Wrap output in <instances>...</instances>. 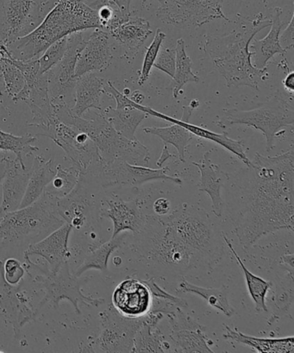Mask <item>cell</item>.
Here are the masks:
<instances>
[{"mask_svg": "<svg viewBox=\"0 0 294 353\" xmlns=\"http://www.w3.org/2000/svg\"><path fill=\"white\" fill-rule=\"evenodd\" d=\"M229 212L242 248L266 235L293 232L294 150L275 157L255 153L251 165L229 174Z\"/></svg>", "mask_w": 294, "mask_h": 353, "instance_id": "6da1fadb", "label": "cell"}, {"mask_svg": "<svg viewBox=\"0 0 294 353\" xmlns=\"http://www.w3.org/2000/svg\"><path fill=\"white\" fill-rule=\"evenodd\" d=\"M271 23V19L259 13L255 19L246 23L242 32L235 30L227 36H207V52L215 68L227 81L228 88L246 85L259 90L260 82L268 77V68L261 70L252 63L254 53L249 50V46L256 34Z\"/></svg>", "mask_w": 294, "mask_h": 353, "instance_id": "7a4b0ae2", "label": "cell"}, {"mask_svg": "<svg viewBox=\"0 0 294 353\" xmlns=\"http://www.w3.org/2000/svg\"><path fill=\"white\" fill-rule=\"evenodd\" d=\"M89 1L58 0L40 25L12 44H15L12 58L19 60L37 58L51 44L63 37L83 30L101 29L97 10L92 8Z\"/></svg>", "mask_w": 294, "mask_h": 353, "instance_id": "3957f363", "label": "cell"}, {"mask_svg": "<svg viewBox=\"0 0 294 353\" xmlns=\"http://www.w3.org/2000/svg\"><path fill=\"white\" fill-rule=\"evenodd\" d=\"M163 221L171 234L193 253L199 266L213 270L221 261L224 253L223 238L203 208L183 203Z\"/></svg>", "mask_w": 294, "mask_h": 353, "instance_id": "277c9868", "label": "cell"}, {"mask_svg": "<svg viewBox=\"0 0 294 353\" xmlns=\"http://www.w3.org/2000/svg\"><path fill=\"white\" fill-rule=\"evenodd\" d=\"M53 108L61 122L73 126L91 139L97 147L102 162L111 163L120 159L134 165L149 163V150L138 139H128L119 134L103 113L87 119L72 114L70 105L64 103L53 104Z\"/></svg>", "mask_w": 294, "mask_h": 353, "instance_id": "5b68a950", "label": "cell"}, {"mask_svg": "<svg viewBox=\"0 0 294 353\" xmlns=\"http://www.w3.org/2000/svg\"><path fill=\"white\" fill-rule=\"evenodd\" d=\"M133 236L132 250L146 263L178 274L199 267L193 253L171 234L159 216L147 215L143 229Z\"/></svg>", "mask_w": 294, "mask_h": 353, "instance_id": "8992f818", "label": "cell"}, {"mask_svg": "<svg viewBox=\"0 0 294 353\" xmlns=\"http://www.w3.org/2000/svg\"><path fill=\"white\" fill-rule=\"evenodd\" d=\"M56 199L43 193L28 207L6 212L0 219V249L9 245L33 242L63 225ZM34 242V243H35Z\"/></svg>", "mask_w": 294, "mask_h": 353, "instance_id": "52a82bcc", "label": "cell"}, {"mask_svg": "<svg viewBox=\"0 0 294 353\" xmlns=\"http://www.w3.org/2000/svg\"><path fill=\"white\" fill-rule=\"evenodd\" d=\"M293 105L286 101L282 92L275 95L258 108L242 110H225L217 125L227 129L235 125H244L261 131L266 139V152L275 148V140L285 133L293 134Z\"/></svg>", "mask_w": 294, "mask_h": 353, "instance_id": "ba28073f", "label": "cell"}, {"mask_svg": "<svg viewBox=\"0 0 294 353\" xmlns=\"http://www.w3.org/2000/svg\"><path fill=\"white\" fill-rule=\"evenodd\" d=\"M88 279L74 276L70 272V263L66 262L56 272H44V275L35 276L34 282L39 284L44 291L43 300L40 301L37 311L45 306L56 310L61 301H70L76 314H81L80 304L87 306L100 307L105 303L104 298H92L85 296L81 287L87 283Z\"/></svg>", "mask_w": 294, "mask_h": 353, "instance_id": "9c48e42d", "label": "cell"}, {"mask_svg": "<svg viewBox=\"0 0 294 353\" xmlns=\"http://www.w3.org/2000/svg\"><path fill=\"white\" fill-rule=\"evenodd\" d=\"M169 167L150 169L145 166L134 165L124 160H115L111 163L100 162L92 164L87 174L97 177L103 188L138 187L152 181H171L181 186L182 180L170 176L167 173Z\"/></svg>", "mask_w": 294, "mask_h": 353, "instance_id": "30bf717a", "label": "cell"}, {"mask_svg": "<svg viewBox=\"0 0 294 353\" xmlns=\"http://www.w3.org/2000/svg\"><path fill=\"white\" fill-rule=\"evenodd\" d=\"M156 15L160 21L174 26L200 27L216 19L231 20L224 15V0H156Z\"/></svg>", "mask_w": 294, "mask_h": 353, "instance_id": "8fae6325", "label": "cell"}, {"mask_svg": "<svg viewBox=\"0 0 294 353\" xmlns=\"http://www.w3.org/2000/svg\"><path fill=\"white\" fill-rule=\"evenodd\" d=\"M100 317L101 334L87 352H132L135 335L145 323V315L138 319L125 317L110 306Z\"/></svg>", "mask_w": 294, "mask_h": 353, "instance_id": "7c38bea8", "label": "cell"}, {"mask_svg": "<svg viewBox=\"0 0 294 353\" xmlns=\"http://www.w3.org/2000/svg\"><path fill=\"white\" fill-rule=\"evenodd\" d=\"M39 135L52 139L63 150L67 159L73 164L72 166L76 168L81 174H87L92 164L101 160L97 147L85 133L61 122L59 119L41 128Z\"/></svg>", "mask_w": 294, "mask_h": 353, "instance_id": "4fadbf2b", "label": "cell"}, {"mask_svg": "<svg viewBox=\"0 0 294 353\" xmlns=\"http://www.w3.org/2000/svg\"><path fill=\"white\" fill-rule=\"evenodd\" d=\"M85 42L87 40L84 39L82 32L67 36V48L63 59L47 72L50 95L53 104L64 103L68 105V99L72 97L77 82L75 68L78 54L83 50Z\"/></svg>", "mask_w": 294, "mask_h": 353, "instance_id": "5bb4252c", "label": "cell"}, {"mask_svg": "<svg viewBox=\"0 0 294 353\" xmlns=\"http://www.w3.org/2000/svg\"><path fill=\"white\" fill-rule=\"evenodd\" d=\"M41 0H0V41L9 47L40 19Z\"/></svg>", "mask_w": 294, "mask_h": 353, "instance_id": "9a60e30c", "label": "cell"}, {"mask_svg": "<svg viewBox=\"0 0 294 353\" xmlns=\"http://www.w3.org/2000/svg\"><path fill=\"white\" fill-rule=\"evenodd\" d=\"M56 210L65 222L77 230L87 228L96 221V216H100L94 196L89 192L85 174H81L70 194L57 200Z\"/></svg>", "mask_w": 294, "mask_h": 353, "instance_id": "2e32d148", "label": "cell"}, {"mask_svg": "<svg viewBox=\"0 0 294 353\" xmlns=\"http://www.w3.org/2000/svg\"><path fill=\"white\" fill-rule=\"evenodd\" d=\"M167 317L170 327L169 338L174 352H214L210 347L213 342L206 335V327L185 313L182 308L177 307Z\"/></svg>", "mask_w": 294, "mask_h": 353, "instance_id": "e0dca14e", "label": "cell"}, {"mask_svg": "<svg viewBox=\"0 0 294 353\" xmlns=\"http://www.w3.org/2000/svg\"><path fill=\"white\" fill-rule=\"evenodd\" d=\"M23 281L18 285H11L6 282L3 274V261L0 259V311L3 316L14 330V337L19 339L21 329L29 322L35 320L37 310L28 305V299L23 296Z\"/></svg>", "mask_w": 294, "mask_h": 353, "instance_id": "ac0fdd59", "label": "cell"}, {"mask_svg": "<svg viewBox=\"0 0 294 353\" xmlns=\"http://www.w3.org/2000/svg\"><path fill=\"white\" fill-rule=\"evenodd\" d=\"M14 102L23 101L32 112V123L29 126L39 129L58 121L51 101L47 73L40 74L35 80L26 81L25 87L12 99Z\"/></svg>", "mask_w": 294, "mask_h": 353, "instance_id": "d6986e66", "label": "cell"}, {"mask_svg": "<svg viewBox=\"0 0 294 353\" xmlns=\"http://www.w3.org/2000/svg\"><path fill=\"white\" fill-rule=\"evenodd\" d=\"M134 108L142 110V111L148 113L149 115L162 119L163 121L176 123V124L183 126V128L188 130L191 134L199 137L200 139L209 140V141H213L223 147L224 149L228 150L229 152L233 154L238 159H240L242 162L245 164V166L251 165V161L249 159L247 154H246V150H247V148H246L244 140L232 139L228 136L227 132L218 134V133L211 132L207 128L191 124V123H189V119L193 110L191 109L190 106H184L183 116L181 119H174L172 117L163 114V113L157 112L156 110L149 108V106L136 104V103L134 104Z\"/></svg>", "mask_w": 294, "mask_h": 353, "instance_id": "ffe728a7", "label": "cell"}, {"mask_svg": "<svg viewBox=\"0 0 294 353\" xmlns=\"http://www.w3.org/2000/svg\"><path fill=\"white\" fill-rule=\"evenodd\" d=\"M152 296L143 281H123L112 294V307L123 316L138 319L145 316L152 306Z\"/></svg>", "mask_w": 294, "mask_h": 353, "instance_id": "44dd1931", "label": "cell"}, {"mask_svg": "<svg viewBox=\"0 0 294 353\" xmlns=\"http://www.w3.org/2000/svg\"><path fill=\"white\" fill-rule=\"evenodd\" d=\"M101 218L110 219L114 223L112 239L121 232L129 231L133 235L138 233L145 224L147 215L143 214L138 200L124 201L122 199H107L102 201Z\"/></svg>", "mask_w": 294, "mask_h": 353, "instance_id": "7402d4cb", "label": "cell"}, {"mask_svg": "<svg viewBox=\"0 0 294 353\" xmlns=\"http://www.w3.org/2000/svg\"><path fill=\"white\" fill-rule=\"evenodd\" d=\"M73 228L67 223L54 230L42 241L32 243L23 253L25 260L30 256H39L45 259L49 265L50 272H56L63 263L70 261L72 256L68 248L71 232Z\"/></svg>", "mask_w": 294, "mask_h": 353, "instance_id": "603a6c76", "label": "cell"}, {"mask_svg": "<svg viewBox=\"0 0 294 353\" xmlns=\"http://www.w3.org/2000/svg\"><path fill=\"white\" fill-rule=\"evenodd\" d=\"M112 58L110 34L101 29H95L78 54L75 78L105 71L110 66Z\"/></svg>", "mask_w": 294, "mask_h": 353, "instance_id": "cb8c5ba5", "label": "cell"}, {"mask_svg": "<svg viewBox=\"0 0 294 353\" xmlns=\"http://www.w3.org/2000/svg\"><path fill=\"white\" fill-rule=\"evenodd\" d=\"M211 152L204 153L200 162H193V164L200 172V181L198 185L199 190L209 195L211 211L217 218H222L227 208V203L222 197V188L227 183L229 174L224 172L220 166L211 162Z\"/></svg>", "mask_w": 294, "mask_h": 353, "instance_id": "d4e9b609", "label": "cell"}, {"mask_svg": "<svg viewBox=\"0 0 294 353\" xmlns=\"http://www.w3.org/2000/svg\"><path fill=\"white\" fill-rule=\"evenodd\" d=\"M30 176V169L23 167L18 160L8 157V171L3 181V200L0 205L1 214L18 210L25 197Z\"/></svg>", "mask_w": 294, "mask_h": 353, "instance_id": "484cf974", "label": "cell"}, {"mask_svg": "<svg viewBox=\"0 0 294 353\" xmlns=\"http://www.w3.org/2000/svg\"><path fill=\"white\" fill-rule=\"evenodd\" d=\"M109 34L124 48L128 57L134 58L147 39L151 35L152 30L148 20L131 15Z\"/></svg>", "mask_w": 294, "mask_h": 353, "instance_id": "4316f807", "label": "cell"}, {"mask_svg": "<svg viewBox=\"0 0 294 353\" xmlns=\"http://www.w3.org/2000/svg\"><path fill=\"white\" fill-rule=\"evenodd\" d=\"M105 81L94 73L83 75L77 79L74 88V105L70 108L72 114L83 117L91 109L101 111V99L105 94Z\"/></svg>", "mask_w": 294, "mask_h": 353, "instance_id": "83f0119b", "label": "cell"}, {"mask_svg": "<svg viewBox=\"0 0 294 353\" xmlns=\"http://www.w3.org/2000/svg\"><path fill=\"white\" fill-rule=\"evenodd\" d=\"M282 10L280 8H275L271 19V30L263 39H255L249 48H251L254 53V66L258 68H266L269 61L276 54H284L287 51L284 49L280 42V34L285 22L282 20Z\"/></svg>", "mask_w": 294, "mask_h": 353, "instance_id": "f1b7e54d", "label": "cell"}, {"mask_svg": "<svg viewBox=\"0 0 294 353\" xmlns=\"http://www.w3.org/2000/svg\"><path fill=\"white\" fill-rule=\"evenodd\" d=\"M56 170L57 166L54 160H46L41 156L34 157L25 197L19 208L28 207L42 196L46 188L56 176Z\"/></svg>", "mask_w": 294, "mask_h": 353, "instance_id": "f546056e", "label": "cell"}, {"mask_svg": "<svg viewBox=\"0 0 294 353\" xmlns=\"http://www.w3.org/2000/svg\"><path fill=\"white\" fill-rule=\"evenodd\" d=\"M224 339H231L239 344L254 350L255 352L260 353H293L294 352V337L266 339L256 338L253 336L242 334L237 329H232L228 325H224Z\"/></svg>", "mask_w": 294, "mask_h": 353, "instance_id": "4dcf8cb0", "label": "cell"}, {"mask_svg": "<svg viewBox=\"0 0 294 353\" xmlns=\"http://www.w3.org/2000/svg\"><path fill=\"white\" fill-rule=\"evenodd\" d=\"M221 234L224 244L228 246L229 249H230L232 255H233L235 260H237L238 265L240 266L242 272L244 273L248 293L249 296H251L253 303L255 304V311L259 314L268 312L269 310L268 307H266V299L270 288L273 286V283L262 279V277L255 276L254 274L249 272L244 262L242 261L240 256H238V252H235L230 239L225 236L224 232H222Z\"/></svg>", "mask_w": 294, "mask_h": 353, "instance_id": "1f68e13d", "label": "cell"}, {"mask_svg": "<svg viewBox=\"0 0 294 353\" xmlns=\"http://www.w3.org/2000/svg\"><path fill=\"white\" fill-rule=\"evenodd\" d=\"M107 121L119 134L128 139H136V132L148 113L135 108H112L101 110Z\"/></svg>", "mask_w": 294, "mask_h": 353, "instance_id": "d6a6232c", "label": "cell"}, {"mask_svg": "<svg viewBox=\"0 0 294 353\" xmlns=\"http://www.w3.org/2000/svg\"><path fill=\"white\" fill-rule=\"evenodd\" d=\"M128 236L118 235L117 237L111 239L107 243L91 251L85 256L83 262L81 263L75 272L74 276L80 277L87 270H97L101 272H108V261L111 255L119 248H123L127 242Z\"/></svg>", "mask_w": 294, "mask_h": 353, "instance_id": "836d02e7", "label": "cell"}, {"mask_svg": "<svg viewBox=\"0 0 294 353\" xmlns=\"http://www.w3.org/2000/svg\"><path fill=\"white\" fill-rule=\"evenodd\" d=\"M180 290L182 293L193 294L200 296L207 301L208 305L220 311L228 318L233 317L235 310L229 301V288H204L194 285L183 280L180 283Z\"/></svg>", "mask_w": 294, "mask_h": 353, "instance_id": "e575fe53", "label": "cell"}, {"mask_svg": "<svg viewBox=\"0 0 294 353\" xmlns=\"http://www.w3.org/2000/svg\"><path fill=\"white\" fill-rule=\"evenodd\" d=\"M132 352H174V351L169 336L167 338L157 325L147 323L145 317V323L135 335Z\"/></svg>", "mask_w": 294, "mask_h": 353, "instance_id": "d590c367", "label": "cell"}, {"mask_svg": "<svg viewBox=\"0 0 294 353\" xmlns=\"http://www.w3.org/2000/svg\"><path fill=\"white\" fill-rule=\"evenodd\" d=\"M143 131L147 134L158 137L162 140L164 145L170 143L176 147L180 162L185 163L186 150L193 136L188 130L173 123L172 125L167 126V128H143Z\"/></svg>", "mask_w": 294, "mask_h": 353, "instance_id": "8d00e7d4", "label": "cell"}, {"mask_svg": "<svg viewBox=\"0 0 294 353\" xmlns=\"http://www.w3.org/2000/svg\"><path fill=\"white\" fill-rule=\"evenodd\" d=\"M176 48V73L173 78V97L178 99L185 85L190 82H199L200 77L191 70L193 61L187 56L185 50V41L182 39L177 40Z\"/></svg>", "mask_w": 294, "mask_h": 353, "instance_id": "74e56055", "label": "cell"}, {"mask_svg": "<svg viewBox=\"0 0 294 353\" xmlns=\"http://www.w3.org/2000/svg\"><path fill=\"white\" fill-rule=\"evenodd\" d=\"M81 174L76 168L72 166L68 169H64L61 165H57L56 176L49 186L46 188L44 193L50 197L59 200L66 196L77 184L78 178Z\"/></svg>", "mask_w": 294, "mask_h": 353, "instance_id": "f35d334b", "label": "cell"}, {"mask_svg": "<svg viewBox=\"0 0 294 353\" xmlns=\"http://www.w3.org/2000/svg\"><path fill=\"white\" fill-rule=\"evenodd\" d=\"M36 141V138L32 136H15L0 130V150L11 152L15 154L16 159L25 167L23 157L37 152L39 149L32 145Z\"/></svg>", "mask_w": 294, "mask_h": 353, "instance_id": "ab89813d", "label": "cell"}, {"mask_svg": "<svg viewBox=\"0 0 294 353\" xmlns=\"http://www.w3.org/2000/svg\"><path fill=\"white\" fill-rule=\"evenodd\" d=\"M0 73L4 82L5 90L12 99H14L25 87V79L21 71L13 65L8 57H3L0 64Z\"/></svg>", "mask_w": 294, "mask_h": 353, "instance_id": "60d3db41", "label": "cell"}, {"mask_svg": "<svg viewBox=\"0 0 294 353\" xmlns=\"http://www.w3.org/2000/svg\"><path fill=\"white\" fill-rule=\"evenodd\" d=\"M166 34L163 33L162 30L160 28L156 30L155 37H154L151 44L147 49L145 59H143V67L138 79V84L140 85H143L149 80L152 68L154 64H155L157 56H158L163 41L166 39Z\"/></svg>", "mask_w": 294, "mask_h": 353, "instance_id": "b9f144b4", "label": "cell"}, {"mask_svg": "<svg viewBox=\"0 0 294 353\" xmlns=\"http://www.w3.org/2000/svg\"><path fill=\"white\" fill-rule=\"evenodd\" d=\"M67 48V37L56 41L44 51L39 60L40 74H46L63 59Z\"/></svg>", "mask_w": 294, "mask_h": 353, "instance_id": "7bdbcfd3", "label": "cell"}, {"mask_svg": "<svg viewBox=\"0 0 294 353\" xmlns=\"http://www.w3.org/2000/svg\"><path fill=\"white\" fill-rule=\"evenodd\" d=\"M275 303L276 311L273 314V318L280 319L282 315H288L290 307L293 303V286L290 287L280 286V290L277 288L275 296Z\"/></svg>", "mask_w": 294, "mask_h": 353, "instance_id": "ee69618b", "label": "cell"}, {"mask_svg": "<svg viewBox=\"0 0 294 353\" xmlns=\"http://www.w3.org/2000/svg\"><path fill=\"white\" fill-rule=\"evenodd\" d=\"M3 274L6 282L15 286L22 282L25 270L18 259L11 258L3 263Z\"/></svg>", "mask_w": 294, "mask_h": 353, "instance_id": "f6af8a7d", "label": "cell"}, {"mask_svg": "<svg viewBox=\"0 0 294 353\" xmlns=\"http://www.w3.org/2000/svg\"><path fill=\"white\" fill-rule=\"evenodd\" d=\"M176 49H162L159 51L154 67L174 78L176 73Z\"/></svg>", "mask_w": 294, "mask_h": 353, "instance_id": "bcb514c9", "label": "cell"}, {"mask_svg": "<svg viewBox=\"0 0 294 353\" xmlns=\"http://www.w3.org/2000/svg\"><path fill=\"white\" fill-rule=\"evenodd\" d=\"M143 283L148 286L150 293H151L152 298H159L164 301H169V303L176 305L178 307L186 310L188 307L187 301L182 298L173 296L170 293H167L162 288H160L158 284L155 282V279H149L148 280H142Z\"/></svg>", "mask_w": 294, "mask_h": 353, "instance_id": "7dc6e473", "label": "cell"}, {"mask_svg": "<svg viewBox=\"0 0 294 353\" xmlns=\"http://www.w3.org/2000/svg\"><path fill=\"white\" fill-rule=\"evenodd\" d=\"M293 19L294 15L292 16L287 28L284 30L282 35L280 37V44L286 51L293 47Z\"/></svg>", "mask_w": 294, "mask_h": 353, "instance_id": "c3c4849f", "label": "cell"}, {"mask_svg": "<svg viewBox=\"0 0 294 353\" xmlns=\"http://www.w3.org/2000/svg\"><path fill=\"white\" fill-rule=\"evenodd\" d=\"M170 201L165 198H160L154 202V212L157 216L167 215L170 212Z\"/></svg>", "mask_w": 294, "mask_h": 353, "instance_id": "681fc988", "label": "cell"}, {"mask_svg": "<svg viewBox=\"0 0 294 353\" xmlns=\"http://www.w3.org/2000/svg\"><path fill=\"white\" fill-rule=\"evenodd\" d=\"M114 2L125 16H131V3L132 0H110Z\"/></svg>", "mask_w": 294, "mask_h": 353, "instance_id": "f907efd6", "label": "cell"}, {"mask_svg": "<svg viewBox=\"0 0 294 353\" xmlns=\"http://www.w3.org/2000/svg\"><path fill=\"white\" fill-rule=\"evenodd\" d=\"M283 85L285 90L293 97L294 92V73L293 71L286 75L285 80L283 81Z\"/></svg>", "mask_w": 294, "mask_h": 353, "instance_id": "816d5d0a", "label": "cell"}, {"mask_svg": "<svg viewBox=\"0 0 294 353\" xmlns=\"http://www.w3.org/2000/svg\"><path fill=\"white\" fill-rule=\"evenodd\" d=\"M8 157H3V159L0 160V184H1L5 179L6 171H8Z\"/></svg>", "mask_w": 294, "mask_h": 353, "instance_id": "f5cc1de1", "label": "cell"}, {"mask_svg": "<svg viewBox=\"0 0 294 353\" xmlns=\"http://www.w3.org/2000/svg\"><path fill=\"white\" fill-rule=\"evenodd\" d=\"M174 157L173 154H170L169 150H167V145H164L162 155H160L158 162H157V166L162 168V164L170 157Z\"/></svg>", "mask_w": 294, "mask_h": 353, "instance_id": "db71d44e", "label": "cell"}, {"mask_svg": "<svg viewBox=\"0 0 294 353\" xmlns=\"http://www.w3.org/2000/svg\"><path fill=\"white\" fill-rule=\"evenodd\" d=\"M129 99H131L132 101L136 103V104L141 105L143 101H145V95H143L140 91H135Z\"/></svg>", "mask_w": 294, "mask_h": 353, "instance_id": "11a10c76", "label": "cell"}, {"mask_svg": "<svg viewBox=\"0 0 294 353\" xmlns=\"http://www.w3.org/2000/svg\"><path fill=\"white\" fill-rule=\"evenodd\" d=\"M12 58L11 51H10L8 46H0V64H1V59L3 57Z\"/></svg>", "mask_w": 294, "mask_h": 353, "instance_id": "9f6ffc18", "label": "cell"}, {"mask_svg": "<svg viewBox=\"0 0 294 353\" xmlns=\"http://www.w3.org/2000/svg\"><path fill=\"white\" fill-rule=\"evenodd\" d=\"M4 82H3V79L1 77V73H0V94L2 95L3 91H4Z\"/></svg>", "mask_w": 294, "mask_h": 353, "instance_id": "6f0895ef", "label": "cell"}, {"mask_svg": "<svg viewBox=\"0 0 294 353\" xmlns=\"http://www.w3.org/2000/svg\"><path fill=\"white\" fill-rule=\"evenodd\" d=\"M123 94H124L125 96H128L129 97V94H131V90H129V88H125Z\"/></svg>", "mask_w": 294, "mask_h": 353, "instance_id": "680465c9", "label": "cell"}, {"mask_svg": "<svg viewBox=\"0 0 294 353\" xmlns=\"http://www.w3.org/2000/svg\"><path fill=\"white\" fill-rule=\"evenodd\" d=\"M148 0H142L143 5H145Z\"/></svg>", "mask_w": 294, "mask_h": 353, "instance_id": "91938a15", "label": "cell"}, {"mask_svg": "<svg viewBox=\"0 0 294 353\" xmlns=\"http://www.w3.org/2000/svg\"><path fill=\"white\" fill-rule=\"evenodd\" d=\"M0 46H5V44H4V43H3L1 42V41H0Z\"/></svg>", "mask_w": 294, "mask_h": 353, "instance_id": "94428289", "label": "cell"}, {"mask_svg": "<svg viewBox=\"0 0 294 353\" xmlns=\"http://www.w3.org/2000/svg\"><path fill=\"white\" fill-rule=\"evenodd\" d=\"M263 3H264V4H266V0H262Z\"/></svg>", "mask_w": 294, "mask_h": 353, "instance_id": "6125c7cd", "label": "cell"}, {"mask_svg": "<svg viewBox=\"0 0 294 353\" xmlns=\"http://www.w3.org/2000/svg\"><path fill=\"white\" fill-rule=\"evenodd\" d=\"M0 215H2V214H1V211H0Z\"/></svg>", "mask_w": 294, "mask_h": 353, "instance_id": "be15d7a7", "label": "cell"}, {"mask_svg": "<svg viewBox=\"0 0 294 353\" xmlns=\"http://www.w3.org/2000/svg\"><path fill=\"white\" fill-rule=\"evenodd\" d=\"M0 95H1V94H0Z\"/></svg>", "mask_w": 294, "mask_h": 353, "instance_id": "e7e4bbea", "label": "cell"}]
</instances>
